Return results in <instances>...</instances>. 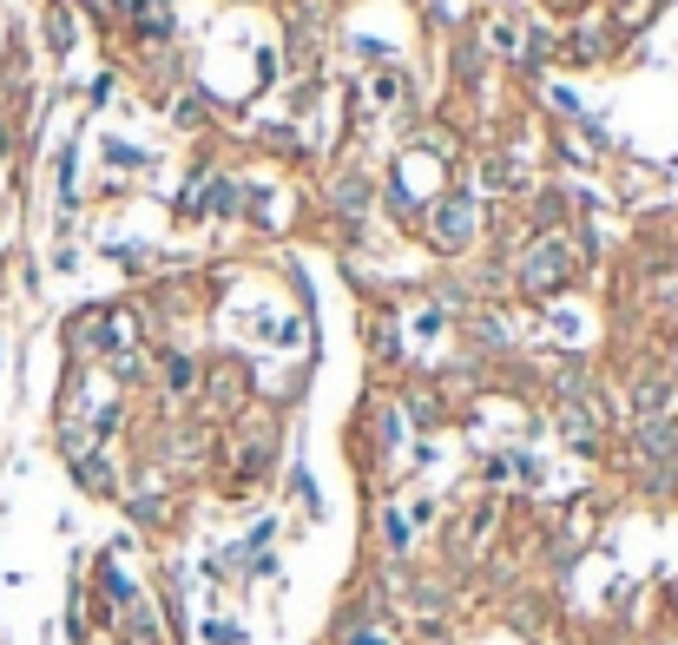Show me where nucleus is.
<instances>
[{
    "instance_id": "f257e3e1",
    "label": "nucleus",
    "mask_w": 678,
    "mask_h": 645,
    "mask_svg": "<svg viewBox=\"0 0 678 645\" xmlns=\"http://www.w3.org/2000/svg\"><path fill=\"white\" fill-rule=\"evenodd\" d=\"M573 270V257H567V244H547V251L534 257V264H527V290H547L553 277H567Z\"/></svg>"
},
{
    "instance_id": "7ed1b4c3",
    "label": "nucleus",
    "mask_w": 678,
    "mask_h": 645,
    "mask_svg": "<svg viewBox=\"0 0 678 645\" xmlns=\"http://www.w3.org/2000/svg\"><path fill=\"white\" fill-rule=\"evenodd\" d=\"M343 205H356V211L369 205V185H363V178H343Z\"/></svg>"
},
{
    "instance_id": "f03ea898",
    "label": "nucleus",
    "mask_w": 678,
    "mask_h": 645,
    "mask_svg": "<svg viewBox=\"0 0 678 645\" xmlns=\"http://www.w3.org/2000/svg\"><path fill=\"white\" fill-rule=\"evenodd\" d=\"M468 231H474V211L461 205V198L435 211V244H468Z\"/></svg>"
},
{
    "instance_id": "20e7f679",
    "label": "nucleus",
    "mask_w": 678,
    "mask_h": 645,
    "mask_svg": "<svg viewBox=\"0 0 678 645\" xmlns=\"http://www.w3.org/2000/svg\"><path fill=\"white\" fill-rule=\"evenodd\" d=\"M639 409H646V415L665 409V389H659V382H646V389H639Z\"/></svg>"
}]
</instances>
